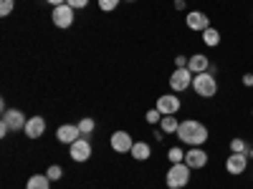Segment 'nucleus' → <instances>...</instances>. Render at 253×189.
Listing matches in <instances>:
<instances>
[{
  "mask_svg": "<svg viewBox=\"0 0 253 189\" xmlns=\"http://www.w3.org/2000/svg\"><path fill=\"white\" fill-rule=\"evenodd\" d=\"M46 3H48V5H53V8H58V5L66 3V0H46Z\"/></svg>",
  "mask_w": 253,
  "mask_h": 189,
  "instance_id": "nucleus-31",
  "label": "nucleus"
},
{
  "mask_svg": "<svg viewBox=\"0 0 253 189\" xmlns=\"http://www.w3.org/2000/svg\"><path fill=\"white\" fill-rule=\"evenodd\" d=\"M46 174H48V179H51V182H58V179L63 177V169H61L58 164H51L48 169H46Z\"/></svg>",
  "mask_w": 253,
  "mask_h": 189,
  "instance_id": "nucleus-24",
  "label": "nucleus"
},
{
  "mask_svg": "<svg viewBox=\"0 0 253 189\" xmlns=\"http://www.w3.org/2000/svg\"><path fill=\"white\" fill-rule=\"evenodd\" d=\"M76 126H79V131H81V136H84V139H89V136L94 134V129H96V124H94V119H91V116H84Z\"/></svg>",
  "mask_w": 253,
  "mask_h": 189,
  "instance_id": "nucleus-18",
  "label": "nucleus"
},
{
  "mask_svg": "<svg viewBox=\"0 0 253 189\" xmlns=\"http://www.w3.org/2000/svg\"><path fill=\"white\" fill-rule=\"evenodd\" d=\"M193 78H195V73L190 71V68H175L172 76H170V89H172V94H182V91H187V89H193Z\"/></svg>",
  "mask_w": 253,
  "mask_h": 189,
  "instance_id": "nucleus-4",
  "label": "nucleus"
},
{
  "mask_svg": "<svg viewBox=\"0 0 253 189\" xmlns=\"http://www.w3.org/2000/svg\"><path fill=\"white\" fill-rule=\"evenodd\" d=\"M248 149H251V146H248L241 136L230 139V152H233V154H248Z\"/></svg>",
  "mask_w": 253,
  "mask_h": 189,
  "instance_id": "nucleus-21",
  "label": "nucleus"
},
{
  "mask_svg": "<svg viewBox=\"0 0 253 189\" xmlns=\"http://www.w3.org/2000/svg\"><path fill=\"white\" fill-rule=\"evenodd\" d=\"M190 166L185 164V161H180V164H170V169H167V174H165V184H167V189H182V187H187V182H190Z\"/></svg>",
  "mask_w": 253,
  "mask_h": 189,
  "instance_id": "nucleus-3",
  "label": "nucleus"
},
{
  "mask_svg": "<svg viewBox=\"0 0 253 189\" xmlns=\"http://www.w3.org/2000/svg\"><path fill=\"white\" fill-rule=\"evenodd\" d=\"M248 159H253V146H251V149H248Z\"/></svg>",
  "mask_w": 253,
  "mask_h": 189,
  "instance_id": "nucleus-33",
  "label": "nucleus"
},
{
  "mask_svg": "<svg viewBox=\"0 0 253 189\" xmlns=\"http://www.w3.org/2000/svg\"><path fill=\"white\" fill-rule=\"evenodd\" d=\"M137 161H147V159H150L152 157V146L150 144H147V141H137L134 146H132V152H129Z\"/></svg>",
  "mask_w": 253,
  "mask_h": 189,
  "instance_id": "nucleus-16",
  "label": "nucleus"
},
{
  "mask_svg": "<svg viewBox=\"0 0 253 189\" xmlns=\"http://www.w3.org/2000/svg\"><path fill=\"white\" fill-rule=\"evenodd\" d=\"M187 68L193 71V73H205V71H210V58H208L205 53L190 56V58H187Z\"/></svg>",
  "mask_w": 253,
  "mask_h": 189,
  "instance_id": "nucleus-15",
  "label": "nucleus"
},
{
  "mask_svg": "<svg viewBox=\"0 0 253 189\" xmlns=\"http://www.w3.org/2000/svg\"><path fill=\"white\" fill-rule=\"evenodd\" d=\"M144 119H147V124H152V126H155V124H160V121H162V114H160L157 109H150Z\"/></svg>",
  "mask_w": 253,
  "mask_h": 189,
  "instance_id": "nucleus-26",
  "label": "nucleus"
},
{
  "mask_svg": "<svg viewBox=\"0 0 253 189\" xmlns=\"http://www.w3.org/2000/svg\"><path fill=\"white\" fill-rule=\"evenodd\" d=\"M243 86L253 89V73H246V76H243Z\"/></svg>",
  "mask_w": 253,
  "mask_h": 189,
  "instance_id": "nucleus-30",
  "label": "nucleus"
},
{
  "mask_svg": "<svg viewBox=\"0 0 253 189\" xmlns=\"http://www.w3.org/2000/svg\"><path fill=\"white\" fill-rule=\"evenodd\" d=\"M69 157L74 159V161H79V164H84L89 157H91V141L89 139H76L71 146H69Z\"/></svg>",
  "mask_w": 253,
  "mask_h": 189,
  "instance_id": "nucleus-7",
  "label": "nucleus"
},
{
  "mask_svg": "<svg viewBox=\"0 0 253 189\" xmlns=\"http://www.w3.org/2000/svg\"><path fill=\"white\" fill-rule=\"evenodd\" d=\"M15 10V0H0V18H8Z\"/></svg>",
  "mask_w": 253,
  "mask_h": 189,
  "instance_id": "nucleus-23",
  "label": "nucleus"
},
{
  "mask_svg": "<svg viewBox=\"0 0 253 189\" xmlns=\"http://www.w3.org/2000/svg\"><path fill=\"white\" fill-rule=\"evenodd\" d=\"M23 134L28 139H41L46 134V119L43 116H31L28 124H26V129H23Z\"/></svg>",
  "mask_w": 253,
  "mask_h": 189,
  "instance_id": "nucleus-13",
  "label": "nucleus"
},
{
  "mask_svg": "<svg viewBox=\"0 0 253 189\" xmlns=\"http://www.w3.org/2000/svg\"><path fill=\"white\" fill-rule=\"evenodd\" d=\"M177 139L187 146H203L208 141V126L195 121V119H187V121H180L177 126Z\"/></svg>",
  "mask_w": 253,
  "mask_h": 189,
  "instance_id": "nucleus-1",
  "label": "nucleus"
},
{
  "mask_svg": "<svg viewBox=\"0 0 253 189\" xmlns=\"http://www.w3.org/2000/svg\"><path fill=\"white\" fill-rule=\"evenodd\" d=\"M3 121L10 126V131H23L26 124H28V119L23 116V111H20V109H8V111H3Z\"/></svg>",
  "mask_w": 253,
  "mask_h": 189,
  "instance_id": "nucleus-12",
  "label": "nucleus"
},
{
  "mask_svg": "<svg viewBox=\"0 0 253 189\" xmlns=\"http://www.w3.org/2000/svg\"><path fill=\"white\" fill-rule=\"evenodd\" d=\"M66 3H69L74 10H81V8H86V5H89V0H66Z\"/></svg>",
  "mask_w": 253,
  "mask_h": 189,
  "instance_id": "nucleus-27",
  "label": "nucleus"
},
{
  "mask_svg": "<svg viewBox=\"0 0 253 189\" xmlns=\"http://www.w3.org/2000/svg\"><path fill=\"white\" fill-rule=\"evenodd\" d=\"M10 134V126L3 121V119H0V136H8Z\"/></svg>",
  "mask_w": 253,
  "mask_h": 189,
  "instance_id": "nucleus-29",
  "label": "nucleus"
},
{
  "mask_svg": "<svg viewBox=\"0 0 253 189\" xmlns=\"http://www.w3.org/2000/svg\"><path fill=\"white\" fill-rule=\"evenodd\" d=\"M185 164L190 166V169H203V166L208 164V152L203 149V146H190V152L185 154Z\"/></svg>",
  "mask_w": 253,
  "mask_h": 189,
  "instance_id": "nucleus-11",
  "label": "nucleus"
},
{
  "mask_svg": "<svg viewBox=\"0 0 253 189\" xmlns=\"http://www.w3.org/2000/svg\"><path fill=\"white\" fill-rule=\"evenodd\" d=\"M122 3V0H99V10H104V13H112V10H117V5Z\"/></svg>",
  "mask_w": 253,
  "mask_h": 189,
  "instance_id": "nucleus-25",
  "label": "nucleus"
},
{
  "mask_svg": "<svg viewBox=\"0 0 253 189\" xmlns=\"http://www.w3.org/2000/svg\"><path fill=\"white\" fill-rule=\"evenodd\" d=\"M246 169H248V154H233V152H230V157L225 159V172L238 177Z\"/></svg>",
  "mask_w": 253,
  "mask_h": 189,
  "instance_id": "nucleus-10",
  "label": "nucleus"
},
{
  "mask_svg": "<svg viewBox=\"0 0 253 189\" xmlns=\"http://www.w3.org/2000/svg\"><path fill=\"white\" fill-rule=\"evenodd\" d=\"M185 23H187V28H190V31L203 33V31H208V28H210V18H208L203 10H190V13L185 15Z\"/></svg>",
  "mask_w": 253,
  "mask_h": 189,
  "instance_id": "nucleus-9",
  "label": "nucleus"
},
{
  "mask_svg": "<svg viewBox=\"0 0 253 189\" xmlns=\"http://www.w3.org/2000/svg\"><path fill=\"white\" fill-rule=\"evenodd\" d=\"M193 91L200 98H213L218 94V78L213 76V71H205V73H195L193 78Z\"/></svg>",
  "mask_w": 253,
  "mask_h": 189,
  "instance_id": "nucleus-2",
  "label": "nucleus"
},
{
  "mask_svg": "<svg viewBox=\"0 0 253 189\" xmlns=\"http://www.w3.org/2000/svg\"><path fill=\"white\" fill-rule=\"evenodd\" d=\"M177 126H180L177 116H162V121H160V129L165 134H177Z\"/></svg>",
  "mask_w": 253,
  "mask_h": 189,
  "instance_id": "nucleus-19",
  "label": "nucleus"
},
{
  "mask_svg": "<svg viewBox=\"0 0 253 189\" xmlns=\"http://www.w3.org/2000/svg\"><path fill=\"white\" fill-rule=\"evenodd\" d=\"M126 3H134V0H126Z\"/></svg>",
  "mask_w": 253,
  "mask_h": 189,
  "instance_id": "nucleus-34",
  "label": "nucleus"
},
{
  "mask_svg": "<svg viewBox=\"0 0 253 189\" xmlns=\"http://www.w3.org/2000/svg\"><path fill=\"white\" fill-rule=\"evenodd\" d=\"M251 116H253V109H251Z\"/></svg>",
  "mask_w": 253,
  "mask_h": 189,
  "instance_id": "nucleus-35",
  "label": "nucleus"
},
{
  "mask_svg": "<svg viewBox=\"0 0 253 189\" xmlns=\"http://www.w3.org/2000/svg\"><path fill=\"white\" fill-rule=\"evenodd\" d=\"M203 40H205V46L215 48V46L220 43V33H218L215 28H208V31H203Z\"/></svg>",
  "mask_w": 253,
  "mask_h": 189,
  "instance_id": "nucleus-20",
  "label": "nucleus"
},
{
  "mask_svg": "<svg viewBox=\"0 0 253 189\" xmlns=\"http://www.w3.org/2000/svg\"><path fill=\"white\" fill-rule=\"evenodd\" d=\"M26 189H51V179H48V174H33V177H28Z\"/></svg>",
  "mask_w": 253,
  "mask_h": 189,
  "instance_id": "nucleus-17",
  "label": "nucleus"
},
{
  "mask_svg": "<svg viewBox=\"0 0 253 189\" xmlns=\"http://www.w3.org/2000/svg\"><path fill=\"white\" fill-rule=\"evenodd\" d=\"M109 144H112V149L117 152V154H129L132 152V146H134V141H132V136L126 134V131H114L112 134V139H109Z\"/></svg>",
  "mask_w": 253,
  "mask_h": 189,
  "instance_id": "nucleus-8",
  "label": "nucleus"
},
{
  "mask_svg": "<svg viewBox=\"0 0 253 189\" xmlns=\"http://www.w3.org/2000/svg\"><path fill=\"white\" fill-rule=\"evenodd\" d=\"M177 10H185V0H175V3H172Z\"/></svg>",
  "mask_w": 253,
  "mask_h": 189,
  "instance_id": "nucleus-32",
  "label": "nucleus"
},
{
  "mask_svg": "<svg viewBox=\"0 0 253 189\" xmlns=\"http://www.w3.org/2000/svg\"><path fill=\"white\" fill-rule=\"evenodd\" d=\"M74 15H76V10H74L69 3H63V5L53 8L51 20H53V26H56V28L66 31V28H71V26H74Z\"/></svg>",
  "mask_w": 253,
  "mask_h": 189,
  "instance_id": "nucleus-5",
  "label": "nucleus"
},
{
  "mask_svg": "<svg viewBox=\"0 0 253 189\" xmlns=\"http://www.w3.org/2000/svg\"><path fill=\"white\" fill-rule=\"evenodd\" d=\"M167 159H170V164H180V161H185V152L180 146H172V149L167 152Z\"/></svg>",
  "mask_w": 253,
  "mask_h": 189,
  "instance_id": "nucleus-22",
  "label": "nucleus"
},
{
  "mask_svg": "<svg viewBox=\"0 0 253 189\" xmlns=\"http://www.w3.org/2000/svg\"><path fill=\"white\" fill-rule=\"evenodd\" d=\"M182 109V101L177 94H165L157 98V111L162 116H177V111Z\"/></svg>",
  "mask_w": 253,
  "mask_h": 189,
  "instance_id": "nucleus-6",
  "label": "nucleus"
},
{
  "mask_svg": "<svg viewBox=\"0 0 253 189\" xmlns=\"http://www.w3.org/2000/svg\"><path fill=\"white\" fill-rule=\"evenodd\" d=\"M56 136H58L61 144H69V146H71L76 139H81V131H79L76 124H61L58 131H56Z\"/></svg>",
  "mask_w": 253,
  "mask_h": 189,
  "instance_id": "nucleus-14",
  "label": "nucleus"
},
{
  "mask_svg": "<svg viewBox=\"0 0 253 189\" xmlns=\"http://www.w3.org/2000/svg\"><path fill=\"white\" fill-rule=\"evenodd\" d=\"M187 58L190 56H175V68H187Z\"/></svg>",
  "mask_w": 253,
  "mask_h": 189,
  "instance_id": "nucleus-28",
  "label": "nucleus"
}]
</instances>
